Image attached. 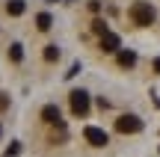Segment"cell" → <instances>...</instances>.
<instances>
[{
    "mask_svg": "<svg viewBox=\"0 0 160 157\" xmlns=\"http://www.w3.org/2000/svg\"><path fill=\"white\" fill-rule=\"evenodd\" d=\"M9 107V95H0V110H6Z\"/></svg>",
    "mask_w": 160,
    "mask_h": 157,
    "instance_id": "12",
    "label": "cell"
},
{
    "mask_svg": "<svg viewBox=\"0 0 160 157\" xmlns=\"http://www.w3.org/2000/svg\"><path fill=\"white\" fill-rule=\"evenodd\" d=\"M154 68H157V71H160V59H157V62H154Z\"/></svg>",
    "mask_w": 160,
    "mask_h": 157,
    "instance_id": "13",
    "label": "cell"
},
{
    "mask_svg": "<svg viewBox=\"0 0 160 157\" xmlns=\"http://www.w3.org/2000/svg\"><path fill=\"white\" fill-rule=\"evenodd\" d=\"M71 110H74V116L86 119V113H89V95L83 89H74L71 92Z\"/></svg>",
    "mask_w": 160,
    "mask_h": 157,
    "instance_id": "2",
    "label": "cell"
},
{
    "mask_svg": "<svg viewBox=\"0 0 160 157\" xmlns=\"http://www.w3.org/2000/svg\"><path fill=\"white\" fill-rule=\"evenodd\" d=\"M101 47H104L107 53L119 51V36H116V33H104V36H101Z\"/></svg>",
    "mask_w": 160,
    "mask_h": 157,
    "instance_id": "5",
    "label": "cell"
},
{
    "mask_svg": "<svg viewBox=\"0 0 160 157\" xmlns=\"http://www.w3.org/2000/svg\"><path fill=\"white\" fill-rule=\"evenodd\" d=\"M128 15H131L133 24H139V27H148V24H154V6L145 3V0H137V3L128 9Z\"/></svg>",
    "mask_w": 160,
    "mask_h": 157,
    "instance_id": "1",
    "label": "cell"
},
{
    "mask_svg": "<svg viewBox=\"0 0 160 157\" xmlns=\"http://www.w3.org/2000/svg\"><path fill=\"white\" fill-rule=\"evenodd\" d=\"M83 136L92 142V145H107V134H104L101 128H86V130H83Z\"/></svg>",
    "mask_w": 160,
    "mask_h": 157,
    "instance_id": "4",
    "label": "cell"
},
{
    "mask_svg": "<svg viewBox=\"0 0 160 157\" xmlns=\"http://www.w3.org/2000/svg\"><path fill=\"white\" fill-rule=\"evenodd\" d=\"M45 59H48V62H57V59H59V47L57 45H48L45 47Z\"/></svg>",
    "mask_w": 160,
    "mask_h": 157,
    "instance_id": "9",
    "label": "cell"
},
{
    "mask_svg": "<svg viewBox=\"0 0 160 157\" xmlns=\"http://www.w3.org/2000/svg\"><path fill=\"white\" fill-rule=\"evenodd\" d=\"M51 3H53V0H51Z\"/></svg>",
    "mask_w": 160,
    "mask_h": 157,
    "instance_id": "14",
    "label": "cell"
},
{
    "mask_svg": "<svg viewBox=\"0 0 160 157\" xmlns=\"http://www.w3.org/2000/svg\"><path fill=\"white\" fill-rule=\"evenodd\" d=\"M9 56H12V62H21V56H24V51H21V45H12V51H9Z\"/></svg>",
    "mask_w": 160,
    "mask_h": 157,
    "instance_id": "11",
    "label": "cell"
},
{
    "mask_svg": "<svg viewBox=\"0 0 160 157\" xmlns=\"http://www.w3.org/2000/svg\"><path fill=\"white\" fill-rule=\"evenodd\" d=\"M36 24H39V30H51V24H53V21H51V15H45V12H42V15L36 18Z\"/></svg>",
    "mask_w": 160,
    "mask_h": 157,
    "instance_id": "10",
    "label": "cell"
},
{
    "mask_svg": "<svg viewBox=\"0 0 160 157\" xmlns=\"http://www.w3.org/2000/svg\"><path fill=\"white\" fill-rule=\"evenodd\" d=\"M6 12H9V15H21L24 12V0H9V3H6Z\"/></svg>",
    "mask_w": 160,
    "mask_h": 157,
    "instance_id": "8",
    "label": "cell"
},
{
    "mask_svg": "<svg viewBox=\"0 0 160 157\" xmlns=\"http://www.w3.org/2000/svg\"><path fill=\"white\" fill-rule=\"evenodd\" d=\"M116 128H119V134H139L142 122L137 116H122V119H116Z\"/></svg>",
    "mask_w": 160,
    "mask_h": 157,
    "instance_id": "3",
    "label": "cell"
},
{
    "mask_svg": "<svg viewBox=\"0 0 160 157\" xmlns=\"http://www.w3.org/2000/svg\"><path fill=\"white\" fill-rule=\"evenodd\" d=\"M42 119H45V122H51V125H53V122L59 125V107H53V104H48L45 110H42Z\"/></svg>",
    "mask_w": 160,
    "mask_h": 157,
    "instance_id": "6",
    "label": "cell"
},
{
    "mask_svg": "<svg viewBox=\"0 0 160 157\" xmlns=\"http://www.w3.org/2000/svg\"><path fill=\"white\" fill-rule=\"evenodd\" d=\"M119 62L125 65V68H131V65L137 62V53H133V51H122V53H119Z\"/></svg>",
    "mask_w": 160,
    "mask_h": 157,
    "instance_id": "7",
    "label": "cell"
}]
</instances>
